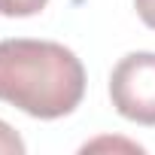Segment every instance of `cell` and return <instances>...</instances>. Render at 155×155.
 <instances>
[{"instance_id":"6da1fadb","label":"cell","mask_w":155,"mask_h":155,"mask_svg":"<svg viewBox=\"0 0 155 155\" xmlns=\"http://www.w3.org/2000/svg\"><path fill=\"white\" fill-rule=\"evenodd\" d=\"M85 70L67 46L49 40L0 43V101L34 119H61L79 107Z\"/></svg>"},{"instance_id":"7a4b0ae2","label":"cell","mask_w":155,"mask_h":155,"mask_svg":"<svg viewBox=\"0 0 155 155\" xmlns=\"http://www.w3.org/2000/svg\"><path fill=\"white\" fill-rule=\"evenodd\" d=\"M110 97L119 116L155 125V52H131L113 67Z\"/></svg>"},{"instance_id":"277c9868","label":"cell","mask_w":155,"mask_h":155,"mask_svg":"<svg viewBox=\"0 0 155 155\" xmlns=\"http://www.w3.org/2000/svg\"><path fill=\"white\" fill-rule=\"evenodd\" d=\"M21 152H25V143L18 140V134L6 122H0V155H21Z\"/></svg>"},{"instance_id":"3957f363","label":"cell","mask_w":155,"mask_h":155,"mask_svg":"<svg viewBox=\"0 0 155 155\" xmlns=\"http://www.w3.org/2000/svg\"><path fill=\"white\" fill-rule=\"evenodd\" d=\"M49 0H0V15L9 18H25V15H37Z\"/></svg>"},{"instance_id":"5b68a950","label":"cell","mask_w":155,"mask_h":155,"mask_svg":"<svg viewBox=\"0 0 155 155\" xmlns=\"http://www.w3.org/2000/svg\"><path fill=\"white\" fill-rule=\"evenodd\" d=\"M134 6H137V15L143 18V25L155 31V0H134Z\"/></svg>"}]
</instances>
